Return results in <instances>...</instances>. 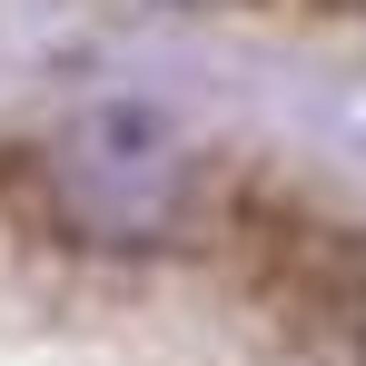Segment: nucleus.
I'll return each mask as SVG.
<instances>
[{"mask_svg": "<svg viewBox=\"0 0 366 366\" xmlns=\"http://www.w3.org/2000/svg\"><path fill=\"white\" fill-rule=\"evenodd\" d=\"M40 179H50V208L99 247H169L188 228V208H198V159H188L179 119L149 109V99L79 109L50 139Z\"/></svg>", "mask_w": 366, "mask_h": 366, "instance_id": "f257e3e1", "label": "nucleus"}, {"mask_svg": "<svg viewBox=\"0 0 366 366\" xmlns=\"http://www.w3.org/2000/svg\"><path fill=\"white\" fill-rule=\"evenodd\" d=\"M238 257L257 277V297L307 337H366V238L347 218L307 208L297 188H257L238 198Z\"/></svg>", "mask_w": 366, "mask_h": 366, "instance_id": "f03ea898", "label": "nucleus"}, {"mask_svg": "<svg viewBox=\"0 0 366 366\" xmlns=\"http://www.w3.org/2000/svg\"><path fill=\"white\" fill-rule=\"evenodd\" d=\"M357 366H366V337H357Z\"/></svg>", "mask_w": 366, "mask_h": 366, "instance_id": "7ed1b4c3", "label": "nucleus"}]
</instances>
